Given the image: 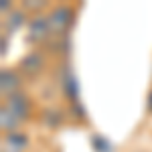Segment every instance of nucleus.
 <instances>
[{"instance_id": "9", "label": "nucleus", "mask_w": 152, "mask_h": 152, "mask_svg": "<svg viewBox=\"0 0 152 152\" xmlns=\"http://www.w3.org/2000/svg\"><path fill=\"white\" fill-rule=\"evenodd\" d=\"M23 6H24V10H37L39 14H41V10L45 8V2H37V0H28V2H24Z\"/></svg>"}, {"instance_id": "2", "label": "nucleus", "mask_w": 152, "mask_h": 152, "mask_svg": "<svg viewBox=\"0 0 152 152\" xmlns=\"http://www.w3.org/2000/svg\"><path fill=\"white\" fill-rule=\"evenodd\" d=\"M2 105H4V107H6L20 124L31 116V97L24 94V91H18V94L6 97V102H4Z\"/></svg>"}, {"instance_id": "3", "label": "nucleus", "mask_w": 152, "mask_h": 152, "mask_svg": "<svg viewBox=\"0 0 152 152\" xmlns=\"http://www.w3.org/2000/svg\"><path fill=\"white\" fill-rule=\"evenodd\" d=\"M49 23H51V33L53 35H63L73 23V10L71 6L61 4L57 8H53L49 14Z\"/></svg>"}, {"instance_id": "8", "label": "nucleus", "mask_w": 152, "mask_h": 152, "mask_svg": "<svg viewBox=\"0 0 152 152\" xmlns=\"http://www.w3.org/2000/svg\"><path fill=\"white\" fill-rule=\"evenodd\" d=\"M89 142H91V146H94L95 152H112L110 140H105L104 136H99V134H94V136L89 138Z\"/></svg>"}, {"instance_id": "1", "label": "nucleus", "mask_w": 152, "mask_h": 152, "mask_svg": "<svg viewBox=\"0 0 152 152\" xmlns=\"http://www.w3.org/2000/svg\"><path fill=\"white\" fill-rule=\"evenodd\" d=\"M51 35V23H49V14H35L28 26H26V43L28 45H39L43 41H47Z\"/></svg>"}, {"instance_id": "7", "label": "nucleus", "mask_w": 152, "mask_h": 152, "mask_svg": "<svg viewBox=\"0 0 152 152\" xmlns=\"http://www.w3.org/2000/svg\"><path fill=\"white\" fill-rule=\"evenodd\" d=\"M24 23H26V14H24V10H12V12H8V33L18 31Z\"/></svg>"}, {"instance_id": "11", "label": "nucleus", "mask_w": 152, "mask_h": 152, "mask_svg": "<svg viewBox=\"0 0 152 152\" xmlns=\"http://www.w3.org/2000/svg\"><path fill=\"white\" fill-rule=\"evenodd\" d=\"M146 107H148V112L152 114V89L148 91V99H146Z\"/></svg>"}, {"instance_id": "10", "label": "nucleus", "mask_w": 152, "mask_h": 152, "mask_svg": "<svg viewBox=\"0 0 152 152\" xmlns=\"http://www.w3.org/2000/svg\"><path fill=\"white\" fill-rule=\"evenodd\" d=\"M0 10H2V14H6V10L12 12V4L8 0H2V2H0Z\"/></svg>"}, {"instance_id": "4", "label": "nucleus", "mask_w": 152, "mask_h": 152, "mask_svg": "<svg viewBox=\"0 0 152 152\" xmlns=\"http://www.w3.org/2000/svg\"><path fill=\"white\" fill-rule=\"evenodd\" d=\"M0 91H2L4 97H10V95L20 91V75L14 69L0 71Z\"/></svg>"}, {"instance_id": "5", "label": "nucleus", "mask_w": 152, "mask_h": 152, "mask_svg": "<svg viewBox=\"0 0 152 152\" xmlns=\"http://www.w3.org/2000/svg\"><path fill=\"white\" fill-rule=\"evenodd\" d=\"M28 136L24 132H10L2 136V152H26Z\"/></svg>"}, {"instance_id": "6", "label": "nucleus", "mask_w": 152, "mask_h": 152, "mask_svg": "<svg viewBox=\"0 0 152 152\" xmlns=\"http://www.w3.org/2000/svg\"><path fill=\"white\" fill-rule=\"evenodd\" d=\"M43 65H45V61L41 57V53H31L20 61V71L28 77H35L43 71Z\"/></svg>"}]
</instances>
